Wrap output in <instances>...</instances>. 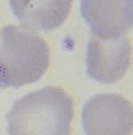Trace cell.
Masks as SVG:
<instances>
[{"label": "cell", "mask_w": 133, "mask_h": 135, "mask_svg": "<svg viewBox=\"0 0 133 135\" xmlns=\"http://www.w3.org/2000/svg\"><path fill=\"white\" fill-rule=\"evenodd\" d=\"M75 116L71 95L46 86L18 99L7 114L10 135H70Z\"/></svg>", "instance_id": "cell-1"}, {"label": "cell", "mask_w": 133, "mask_h": 135, "mask_svg": "<svg viewBox=\"0 0 133 135\" xmlns=\"http://www.w3.org/2000/svg\"><path fill=\"white\" fill-rule=\"evenodd\" d=\"M81 16L92 35L114 40L133 27V0H81Z\"/></svg>", "instance_id": "cell-5"}, {"label": "cell", "mask_w": 133, "mask_h": 135, "mask_svg": "<svg viewBox=\"0 0 133 135\" xmlns=\"http://www.w3.org/2000/svg\"><path fill=\"white\" fill-rule=\"evenodd\" d=\"M86 135H131L133 105L114 92L90 97L81 113Z\"/></svg>", "instance_id": "cell-3"}, {"label": "cell", "mask_w": 133, "mask_h": 135, "mask_svg": "<svg viewBox=\"0 0 133 135\" xmlns=\"http://www.w3.org/2000/svg\"><path fill=\"white\" fill-rule=\"evenodd\" d=\"M51 65V48L35 30L8 24L0 30V89L38 81Z\"/></svg>", "instance_id": "cell-2"}, {"label": "cell", "mask_w": 133, "mask_h": 135, "mask_svg": "<svg viewBox=\"0 0 133 135\" xmlns=\"http://www.w3.org/2000/svg\"><path fill=\"white\" fill-rule=\"evenodd\" d=\"M10 5L22 27L51 30L66 21L73 0H10Z\"/></svg>", "instance_id": "cell-6"}, {"label": "cell", "mask_w": 133, "mask_h": 135, "mask_svg": "<svg viewBox=\"0 0 133 135\" xmlns=\"http://www.w3.org/2000/svg\"><path fill=\"white\" fill-rule=\"evenodd\" d=\"M133 62V45L128 35L103 40L95 35L90 37L86 51L87 75L103 84L119 81L130 70Z\"/></svg>", "instance_id": "cell-4"}]
</instances>
